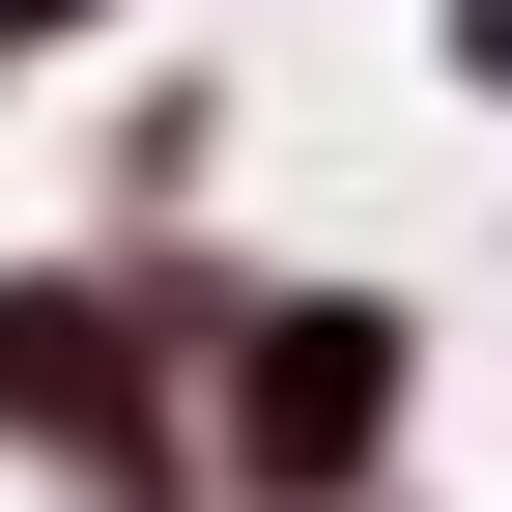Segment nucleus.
<instances>
[{
  "label": "nucleus",
  "mask_w": 512,
  "mask_h": 512,
  "mask_svg": "<svg viewBox=\"0 0 512 512\" xmlns=\"http://www.w3.org/2000/svg\"><path fill=\"white\" fill-rule=\"evenodd\" d=\"M456 57H512V0H456Z\"/></svg>",
  "instance_id": "7ed1b4c3"
},
{
  "label": "nucleus",
  "mask_w": 512,
  "mask_h": 512,
  "mask_svg": "<svg viewBox=\"0 0 512 512\" xmlns=\"http://www.w3.org/2000/svg\"><path fill=\"white\" fill-rule=\"evenodd\" d=\"M370 456H399V313H370V285H285L228 342V484L256 512H342Z\"/></svg>",
  "instance_id": "f257e3e1"
},
{
  "label": "nucleus",
  "mask_w": 512,
  "mask_h": 512,
  "mask_svg": "<svg viewBox=\"0 0 512 512\" xmlns=\"http://www.w3.org/2000/svg\"><path fill=\"white\" fill-rule=\"evenodd\" d=\"M0 29H57V0H0Z\"/></svg>",
  "instance_id": "20e7f679"
},
{
  "label": "nucleus",
  "mask_w": 512,
  "mask_h": 512,
  "mask_svg": "<svg viewBox=\"0 0 512 512\" xmlns=\"http://www.w3.org/2000/svg\"><path fill=\"white\" fill-rule=\"evenodd\" d=\"M0 427H57V456H143V370H114L86 285H0Z\"/></svg>",
  "instance_id": "f03ea898"
}]
</instances>
